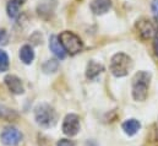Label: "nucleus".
Listing matches in <instances>:
<instances>
[{"instance_id": "obj_19", "label": "nucleus", "mask_w": 158, "mask_h": 146, "mask_svg": "<svg viewBox=\"0 0 158 146\" xmlns=\"http://www.w3.org/2000/svg\"><path fill=\"white\" fill-rule=\"evenodd\" d=\"M7 41V33L5 30H0V44H5Z\"/></svg>"}, {"instance_id": "obj_18", "label": "nucleus", "mask_w": 158, "mask_h": 146, "mask_svg": "<svg viewBox=\"0 0 158 146\" xmlns=\"http://www.w3.org/2000/svg\"><path fill=\"white\" fill-rule=\"evenodd\" d=\"M151 9H152V12L156 17V20L158 21V0H153L152 4H151Z\"/></svg>"}, {"instance_id": "obj_21", "label": "nucleus", "mask_w": 158, "mask_h": 146, "mask_svg": "<svg viewBox=\"0 0 158 146\" xmlns=\"http://www.w3.org/2000/svg\"><path fill=\"white\" fill-rule=\"evenodd\" d=\"M12 1H15V2H17L19 5H23V4L26 2V0H12Z\"/></svg>"}, {"instance_id": "obj_12", "label": "nucleus", "mask_w": 158, "mask_h": 146, "mask_svg": "<svg viewBox=\"0 0 158 146\" xmlns=\"http://www.w3.org/2000/svg\"><path fill=\"white\" fill-rule=\"evenodd\" d=\"M141 128V124L139 120L136 119H127L126 122L123 123V130L125 131V134L127 135H135Z\"/></svg>"}, {"instance_id": "obj_7", "label": "nucleus", "mask_w": 158, "mask_h": 146, "mask_svg": "<svg viewBox=\"0 0 158 146\" xmlns=\"http://www.w3.org/2000/svg\"><path fill=\"white\" fill-rule=\"evenodd\" d=\"M139 32L143 38H151L158 33V28L156 24H153L151 20H142L137 25Z\"/></svg>"}, {"instance_id": "obj_20", "label": "nucleus", "mask_w": 158, "mask_h": 146, "mask_svg": "<svg viewBox=\"0 0 158 146\" xmlns=\"http://www.w3.org/2000/svg\"><path fill=\"white\" fill-rule=\"evenodd\" d=\"M153 48H155V53L158 57V33L155 36V42H153Z\"/></svg>"}, {"instance_id": "obj_15", "label": "nucleus", "mask_w": 158, "mask_h": 146, "mask_svg": "<svg viewBox=\"0 0 158 146\" xmlns=\"http://www.w3.org/2000/svg\"><path fill=\"white\" fill-rule=\"evenodd\" d=\"M59 68V63L54 59L52 60H47L44 64H43V71L45 74H50V73H55Z\"/></svg>"}, {"instance_id": "obj_10", "label": "nucleus", "mask_w": 158, "mask_h": 146, "mask_svg": "<svg viewBox=\"0 0 158 146\" xmlns=\"http://www.w3.org/2000/svg\"><path fill=\"white\" fill-rule=\"evenodd\" d=\"M49 49L53 52L54 55H56L59 59H64L66 55V52L63 47V44L59 41L58 36H52L49 38Z\"/></svg>"}, {"instance_id": "obj_17", "label": "nucleus", "mask_w": 158, "mask_h": 146, "mask_svg": "<svg viewBox=\"0 0 158 146\" xmlns=\"http://www.w3.org/2000/svg\"><path fill=\"white\" fill-rule=\"evenodd\" d=\"M56 146H75V143L73 140H69V139H61L58 141Z\"/></svg>"}, {"instance_id": "obj_14", "label": "nucleus", "mask_w": 158, "mask_h": 146, "mask_svg": "<svg viewBox=\"0 0 158 146\" xmlns=\"http://www.w3.org/2000/svg\"><path fill=\"white\" fill-rule=\"evenodd\" d=\"M20 6H21V5H19L17 2H15V1H12V0H9V2H7V5H6V11H7L9 17L16 19V17L19 16V14H20Z\"/></svg>"}, {"instance_id": "obj_3", "label": "nucleus", "mask_w": 158, "mask_h": 146, "mask_svg": "<svg viewBox=\"0 0 158 146\" xmlns=\"http://www.w3.org/2000/svg\"><path fill=\"white\" fill-rule=\"evenodd\" d=\"M132 68L131 58L125 53H117L110 60V71L117 77L126 76Z\"/></svg>"}, {"instance_id": "obj_5", "label": "nucleus", "mask_w": 158, "mask_h": 146, "mask_svg": "<svg viewBox=\"0 0 158 146\" xmlns=\"http://www.w3.org/2000/svg\"><path fill=\"white\" fill-rule=\"evenodd\" d=\"M0 139L2 144H5L6 146H16L22 140V134L19 129L14 127H7L1 131Z\"/></svg>"}, {"instance_id": "obj_8", "label": "nucleus", "mask_w": 158, "mask_h": 146, "mask_svg": "<svg viewBox=\"0 0 158 146\" xmlns=\"http://www.w3.org/2000/svg\"><path fill=\"white\" fill-rule=\"evenodd\" d=\"M4 81H5L6 86H7V88L12 93H15V95H22L25 92L23 85H22L21 80L17 76H15V75H6L5 79H4Z\"/></svg>"}, {"instance_id": "obj_2", "label": "nucleus", "mask_w": 158, "mask_h": 146, "mask_svg": "<svg viewBox=\"0 0 158 146\" xmlns=\"http://www.w3.org/2000/svg\"><path fill=\"white\" fill-rule=\"evenodd\" d=\"M35 118L37 124L43 128H52L56 123V113L48 103H40L35 110Z\"/></svg>"}, {"instance_id": "obj_1", "label": "nucleus", "mask_w": 158, "mask_h": 146, "mask_svg": "<svg viewBox=\"0 0 158 146\" xmlns=\"http://www.w3.org/2000/svg\"><path fill=\"white\" fill-rule=\"evenodd\" d=\"M151 74L147 71H139L132 79V97L136 101H145L148 95Z\"/></svg>"}, {"instance_id": "obj_4", "label": "nucleus", "mask_w": 158, "mask_h": 146, "mask_svg": "<svg viewBox=\"0 0 158 146\" xmlns=\"http://www.w3.org/2000/svg\"><path fill=\"white\" fill-rule=\"evenodd\" d=\"M59 41L60 43L63 44L65 52H68L69 54L74 55V54H77L79 52L82 50V41L80 39L79 36H76L74 32H70V31H64L60 33L59 36Z\"/></svg>"}, {"instance_id": "obj_16", "label": "nucleus", "mask_w": 158, "mask_h": 146, "mask_svg": "<svg viewBox=\"0 0 158 146\" xmlns=\"http://www.w3.org/2000/svg\"><path fill=\"white\" fill-rule=\"evenodd\" d=\"M9 69V57L6 52L0 49V73H4Z\"/></svg>"}, {"instance_id": "obj_9", "label": "nucleus", "mask_w": 158, "mask_h": 146, "mask_svg": "<svg viewBox=\"0 0 158 146\" xmlns=\"http://www.w3.org/2000/svg\"><path fill=\"white\" fill-rule=\"evenodd\" d=\"M112 7L110 0H92L91 1V10L94 15H103L109 11Z\"/></svg>"}, {"instance_id": "obj_13", "label": "nucleus", "mask_w": 158, "mask_h": 146, "mask_svg": "<svg viewBox=\"0 0 158 146\" xmlns=\"http://www.w3.org/2000/svg\"><path fill=\"white\" fill-rule=\"evenodd\" d=\"M20 59L26 65H28V64H31L33 62V59H35V52H33V49H32L31 45H27L26 44V45H23L20 49Z\"/></svg>"}, {"instance_id": "obj_11", "label": "nucleus", "mask_w": 158, "mask_h": 146, "mask_svg": "<svg viewBox=\"0 0 158 146\" xmlns=\"http://www.w3.org/2000/svg\"><path fill=\"white\" fill-rule=\"evenodd\" d=\"M103 70H104V68H103L102 64H99L94 60H91L87 65V69H86V76L89 80H96L101 74L103 73Z\"/></svg>"}, {"instance_id": "obj_6", "label": "nucleus", "mask_w": 158, "mask_h": 146, "mask_svg": "<svg viewBox=\"0 0 158 146\" xmlns=\"http://www.w3.org/2000/svg\"><path fill=\"white\" fill-rule=\"evenodd\" d=\"M80 131V118L76 114H68L63 122V133L68 136H74Z\"/></svg>"}]
</instances>
